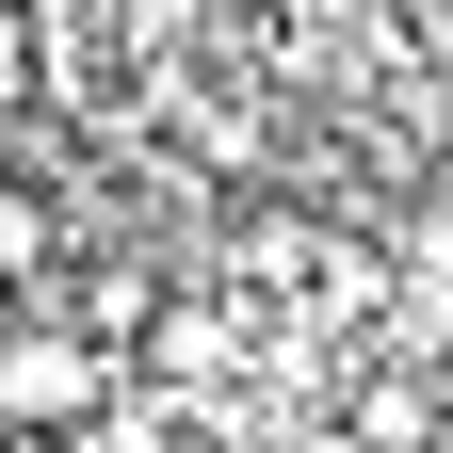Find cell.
I'll use <instances>...</instances> for the list:
<instances>
[{
  "instance_id": "obj_2",
  "label": "cell",
  "mask_w": 453,
  "mask_h": 453,
  "mask_svg": "<svg viewBox=\"0 0 453 453\" xmlns=\"http://www.w3.org/2000/svg\"><path fill=\"white\" fill-rule=\"evenodd\" d=\"M65 243H81V195H49L33 162H0V308H33L65 275Z\"/></svg>"
},
{
  "instance_id": "obj_1",
  "label": "cell",
  "mask_w": 453,
  "mask_h": 453,
  "mask_svg": "<svg viewBox=\"0 0 453 453\" xmlns=\"http://www.w3.org/2000/svg\"><path fill=\"white\" fill-rule=\"evenodd\" d=\"M113 405H130V357L113 340H81L65 308H0V453H49V437H97Z\"/></svg>"
},
{
  "instance_id": "obj_4",
  "label": "cell",
  "mask_w": 453,
  "mask_h": 453,
  "mask_svg": "<svg viewBox=\"0 0 453 453\" xmlns=\"http://www.w3.org/2000/svg\"><path fill=\"white\" fill-rule=\"evenodd\" d=\"M437 195H453V146H437Z\"/></svg>"
},
{
  "instance_id": "obj_3",
  "label": "cell",
  "mask_w": 453,
  "mask_h": 453,
  "mask_svg": "<svg viewBox=\"0 0 453 453\" xmlns=\"http://www.w3.org/2000/svg\"><path fill=\"white\" fill-rule=\"evenodd\" d=\"M49 113V33H33V0H0V130H33Z\"/></svg>"
}]
</instances>
